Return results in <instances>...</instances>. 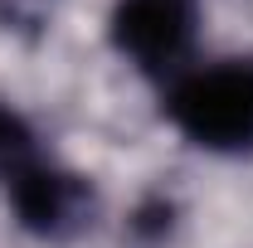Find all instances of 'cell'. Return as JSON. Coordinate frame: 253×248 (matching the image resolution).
<instances>
[{
    "mask_svg": "<svg viewBox=\"0 0 253 248\" xmlns=\"http://www.w3.org/2000/svg\"><path fill=\"white\" fill-rule=\"evenodd\" d=\"M166 117L200 151H253V59H214L166 83Z\"/></svg>",
    "mask_w": 253,
    "mask_h": 248,
    "instance_id": "obj_1",
    "label": "cell"
},
{
    "mask_svg": "<svg viewBox=\"0 0 253 248\" xmlns=\"http://www.w3.org/2000/svg\"><path fill=\"white\" fill-rule=\"evenodd\" d=\"M39 151H44V146H39L34 126L25 122L10 102H0V180H5V175H15L20 165H30Z\"/></svg>",
    "mask_w": 253,
    "mask_h": 248,
    "instance_id": "obj_4",
    "label": "cell"
},
{
    "mask_svg": "<svg viewBox=\"0 0 253 248\" xmlns=\"http://www.w3.org/2000/svg\"><path fill=\"white\" fill-rule=\"evenodd\" d=\"M0 190H5V205L20 219V229L34 234V239H68L93 214L88 180L78 170L59 165L49 151H39L30 165H20L15 175H5Z\"/></svg>",
    "mask_w": 253,
    "mask_h": 248,
    "instance_id": "obj_3",
    "label": "cell"
},
{
    "mask_svg": "<svg viewBox=\"0 0 253 248\" xmlns=\"http://www.w3.org/2000/svg\"><path fill=\"white\" fill-rule=\"evenodd\" d=\"M112 49L151 78H175L190 68L195 49V0H117L112 5Z\"/></svg>",
    "mask_w": 253,
    "mask_h": 248,
    "instance_id": "obj_2",
    "label": "cell"
}]
</instances>
